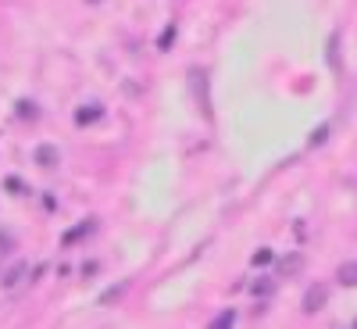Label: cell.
<instances>
[{
    "label": "cell",
    "mask_w": 357,
    "mask_h": 329,
    "mask_svg": "<svg viewBox=\"0 0 357 329\" xmlns=\"http://www.w3.org/2000/svg\"><path fill=\"white\" fill-rule=\"evenodd\" d=\"M325 301H329V286L314 283V286L304 293V312H307V315H314V312H321V308H325Z\"/></svg>",
    "instance_id": "obj_1"
},
{
    "label": "cell",
    "mask_w": 357,
    "mask_h": 329,
    "mask_svg": "<svg viewBox=\"0 0 357 329\" xmlns=\"http://www.w3.org/2000/svg\"><path fill=\"white\" fill-rule=\"evenodd\" d=\"M25 276H29V261H18V265H11L8 272H4V290H18V286L25 283Z\"/></svg>",
    "instance_id": "obj_2"
},
{
    "label": "cell",
    "mask_w": 357,
    "mask_h": 329,
    "mask_svg": "<svg viewBox=\"0 0 357 329\" xmlns=\"http://www.w3.org/2000/svg\"><path fill=\"white\" fill-rule=\"evenodd\" d=\"M97 118H104V108H100V104H82V108L75 111V122H79V126H93Z\"/></svg>",
    "instance_id": "obj_3"
},
{
    "label": "cell",
    "mask_w": 357,
    "mask_h": 329,
    "mask_svg": "<svg viewBox=\"0 0 357 329\" xmlns=\"http://www.w3.org/2000/svg\"><path fill=\"white\" fill-rule=\"evenodd\" d=\"M57 161H61V154H57V147H50V143L36 147V165H40V168H54Z\"/></svg>",
    "instance_id": "obj_4"
},
{
    "label": "cell",
    "mask_w": 357,
    "mask_h": 329,
    "mask_svg": "<svg viewBox=\"0 0 357 329\" xmlns=\"http://www.w3.org/2000/svg\"><path fill=\"white\" fill-rule=\"evenodd\" d=\"M190 82H193V94L204 97V104H207V75L200 68H190Z\"/></svg>",
    "instance_id": "obj_5"
},
{
    "label": "cell",
    "mask_w": 357,
    "mask_h": 329,
    "mask_svg": "<svg viewBox=\"0 0 357 329\" xmlns=\"http://www.w3.org/2000/svg\"><path fill=\"white\" fill-rule=\"evenodd\" d=\"M301 265H304L301 254H289V258L279 261V272H282V276H296V272H301Z\"/></svg>",
    "instance_id": "obj_6"
},
{
    "label": "cell",
    "mask_w": 357,
    "mask_h": 329,
    "mask_svg": "<svg viewBox=\"0 0 357 329\" xmlns=\"http://www.w3.org/2000/svg\"><path fill=\"white\" fill-rule=\"evenodd\" d=\"M250 290H254V297H272V293H275V279H272V276H261Z\"/></svg>",
    "instance_id": "obj_7"
},
{
    "label": "cell",
    "mask_w": 357,
    "mask_h": 329,
    "mask_svg": "<svg viewBox=\"0 0 357 329\" xmlns=\"http://www.w3.org/2000/svg\"><path fill=\"white\" fill-rule=\"evenodd\" d=\"M340 283H343V286H357V261L340 265Z\"/></svg>",
    "instance_id": "obj_8"
},
{
    "label": "cell",
    "mask_w": 357,
    "mask_h": 329,
    "mask_svg": "<svg viewBox=\"0 0 357 329\" xmlns=\"http://www.w3.org/2000/svg\"><path fill=\"white\" fill-rule=\"evenodd\" d=\"M40 111H36V104L33 101H18V118H29V122H33Z\"/></svg>",
    "instance_id": "obj_9"
},
{
    "label": "cell",
    "mask_w": 357,
    "mask_h": 329,
    "mask_svg": "<svg viewBox=\"0 0 357 329\" xmlns=\"http://www.w3.org/2000/svg\"><path fill=\"white\" fill-rule=\"evenodd\" d=\"M86 233H93V222H82L79 229H72V233H65V244H75L79 236H86Z\"/></svg>",
    "instance_id": "obj_10"
},
{
    "label": "cell",
    "mask_w": 357,
    "mask_h": 329,
    "mask_svg": "<svg viewBox=\"0 0 357 329\" xmlns=\"http://www.w3.org/2000/svg\"><path fill=\"white\" fill-rule=\"evenodd\" d=\"M172 43H175V25H168V29H165V33L158 36V50H168Z\"/></svg>",
    "instance_id": "obj_11"
},
{
    "label": "cell",
    "mask_w": 357,
    "mask_h": 329,
    "mask_svg": "<svg viewBox=\"0 0 357 329\" xmlns=\"http://www.w3.org/2000/svg\"><path fill=\"white\" fill-rule=\"evenodd\" d=\"M236 322V312H222L215 322H211V329H225V326H232Z\"/></svg>",
    "instance_id": "obj_12"
},
{
    "label": "cell",
    "mask_w": 357,
    "mask_h": 329,
    "mask_svg": "<svg viewBox=\"0 0 357 329\" xmlns=\"http://www.w3.org/2000/svg\"><path fill=\"white\" fill-rule=\"evenodd\" d=\"M268 261H272V251H268V247H261V251L254 254V265H268Z\"/></svg>",
    "instance_id": "obj_13"
},
{
    "label": "cell",
    "mask_w": 357,
    "mask_h": 329,
    "mask_svg": "<svg viewBox=\"0 0 357 329\" xmlns=\"http://www.w3.org/2000/svg\"><path fill=\"white\" fill-rule=\"evenodd\" d=\"M325 136H329V126H321L314 136H311V147H318V143H325Z\"/></svg>",
    "instance_id": "obj_14"
},
{
    "label": "cell",
    "mask_w": 357,
    "mask_h": 329,
    "mask_svg": "<svg viewBox=\"0 0 357 329\" xmlns=\"http://www.w3.org/2000/svg\"><path fill=\"white\" fill-rule=\"evenodd\" d=\"M8 247H11V236H8V233H0V254H4Z\"/></svg>",
    "instance_id": "obj_15"
},
{
    "label": "cell",
    "mask_w": 357,
    "mask_h": 329,
    "mask_svg": "<svg viewBox=\"0 0 357 329\" xmlns=\"http://www.w3.org/2000/svg\"><path fill=\"white\" fill-rule=\"evenodd\" d=\"M354 326H357V322H354Z\"/></svg>",
    "instance_id": "obj_16"
}]
</instances>
